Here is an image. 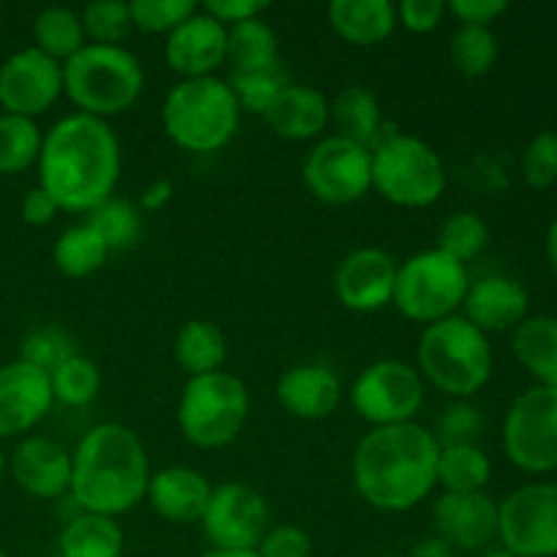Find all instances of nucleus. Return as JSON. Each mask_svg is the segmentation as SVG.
<instances>
[{
    "instance_id": "f257e3e1",
    "label": "nucleus",
    "mask_w": 557,
    "mask_h": 557,
    "mask_svg": "<svg viewBox=\"0 0 557 557\" xmlns=\"http://www.w3.org/2000/svg\"><path fill=\"white\" fill-rule=\"evenodd\" d=\"M123 172L120 139L109 120L65 114L44 134L38 152V185L60 212H92L112 199Z\"/></svg>"
},
{
    "instance_id": "f03ea898",
    "label": "nucleus",
    "mask_w": 557,
    "mask_h": 557,
    "mask_svg": "<svg viewBox=\"0 0 557 557\" xmlns=\"http://www.w3.org/2000/svg\"><path fill=\"white\" fill-rule=\"evenodd\" d=\"M438 451L435 433L419 422L373 428L354 449L359 498L389 515L417 509L438 487Z\"/></svg>"
},
{
    "instance_id": "7ed1b4c3",
    "label": "nucleus",
    "mask_w": 557,
    "mask_h": 557,
    "mask_svg": "<svg viewBox=\"0 0 557 557\" xmlns=\"http://www.w3.org/2000/svg\"><path fill=\"white\" fill-rule=\"evenodd\" d=\"M150 476L139 435L120 422H103L87 430L71 451L69 495L79 511L117 520L147 498Z\"/></svg>"
},
{
    "instance_id": "20e7f679",
    "label": "nucleus",
    "mask_w": 557,
    "mask_h": 557,
    "mask_svg": "<svg viewBox=\"0 0 557 557\" xmlns=\"http://www.w3.org/2000/svg\"><path fill=\"white\" fill-rule=\"evenodd\" d=\"M417 364L430 386L455 400H471L493 379L495 354L490 337L457 313L424 326Z\"/></svg>"
},
{
    "instance_id": "39448f33",
    "label": "nucleus",
    "mask_w": 557,
    "mask_h": 557,
    "mask_svg": "<svg viewBox=\"0 0 557 557\" xmlns=\"http://www.w3.org/2000/svg\"><path fill=\"white\" fill-rule=\"evenodd\" d=\"M239 109L228 82L218 76L180 79L161 107V123L169 139L185 152H218L237 136Z\"/></svg>"
},
{
    "instance_id": "423d86ee",
    "label": "nucleus",
    "mask_w": 557,
    "mask_h": 557,
    "mask_svg": "<svg viewBox=\"0 0 557 557\" xmlns=\"http://www.w3.org/2000/svg\"><path fill=\"white\" fill-rule=\"evenodd\" d=\"M145 90V69L125 47L85 44L63 63V92L82 114L109 120L134 107Z\"/></svg>"
},
{
    "instance_id": "0eeeda50",
    "label": "nucleus",
    "mask_w": 557,
    "mask_h": 557,
    "mask_svg": "<svg viewBox=\"0 0 557 557\" xmlns=\"http://www.w3.org/2000/svg\"><path fill=\"white\" fill-rule=\"evenodd\" d=\"M250 395L243 379L226 370L196 375L183 386L177 424L190 446L205 451L226 449L248 422Z\"/></svg>"
},
{
    "instance_id": "6e6552de",
    "label": "nucleus",
    "mask_w": 557,
    "mask_h": 557,
    "mask_svg": "<svg viewBox=\"0 0 557 557\" xmlns=\"http://www.w3.org/2000/svg\"><path fill=\"white\" fill-rule=\"evenodd\" d=\"M373 190L395 207L424 210L446 190V166L438 152L417 136L395 134L370 147Z\"/></svg>"
},
{
    "instance_id": "1a4fd4ad",
    "label": "nucleus",
    "mask_w": 557,
    "mask_h": 557,
    "mask_svg": "<svg viewBox=\"0 0 557 557\" xmlns=\"http://www.w3.org/2000/svg\"><path fill=\"white\" fill-rule=\"evenodd\" d=\"M468 286L471 275L462 261L451 259L438 248H428L397 264L392 305L408 321L430 326L460 313Z\"/></svg>"
},
{
    "instance_id": "9d476101",
    "label": "nucleus",
    "mask_w": 557,
    "mask_h": 557,
    "mask_svg": "<svg viewBox=\"0 0 557 557\" xmlns=\"http://www.w3.org/2000/svg\"><path fill=\"white\" fill-rule=\"evenodd\" d=\"M348 403L370 430L417 422L424 406V379L403 359H379L354 379Z\"/></svg>"
},
{
    "instance_id": "9b49d317",
    "label": "nucleus",
    "mask_w": 557,
    "mask_h": 557,
    "mask_svg": "<svg viewBox=\"0 0 557 557\" xmlns=\"http://www.w3.org/2000/svg\"><path fill=\"white\" fill-rule=\"evenodd\" d=\"M504 451L515 468L531 476L557 471V389L522 392L504 417Z\"/></svg>"
},
{
    "instance_id": "f8f14e48",
    "label": "nucleus",
    "mask_w": 557,
    "mask_h": 557,
    "mask_svg": "<svg viewBox=\"0 0 557 557\" xmlns=\"http://www.w3.org/2000/svg\"><path fill=\"white\" fill-rule=\"evenodd\" d=\"M498 542L517 557H557V484L531 482L498 504Z\"/></svg>"
},
{
    "instance_id": "ddd939ff",
    "label": "nucleus",
    "mask_w": 557,
    "mask_h": 557,
    "mask_svg": "<svg viewBox=\"0 0 557 557\" xmlns=\"http://www.w3.org/2000/svg\"><path fill=\"white\" fill-rule=\"evenodd\" d=\"M302 177L310 194L324 205H354L373 190L370 147L337 134L324 136L305 158Z\"/></svg>"
},
{
    "instance_id": "4468645a",
    "label": "nucleus",
    "mask_w": 557,
    "mask_h": 557,
    "mask_svg": "<svg viewBox=\"0 0 557 557\" xmlns=\"http://www.w3.org/2000/svg\"><path fill=\"white\" fill-rule=\"evenodd\" d=\"M199 525L212 549H256L270 531V504L245 482L218 484Z\"/></svg>"
},
{
    "instance_id": "2eb2a0df",
    "label": "nucleus",
    "mask_w": 557,
    "mask_h": 557,
    "mask_svg": "<svg viewBox=\"0 0 557 557\" xmlns=\"http://www.w3.org/2000/svg\"><path fill=\"white\" fill-rule=\"evenodd\" d=\"M63 96V63L25 47L0 65V107L5 114L36 120Z\"/></svg>"
},
{
    "instance_id": "dca6fc26",
    "label": "nucleus",
    "mask_w": 557,
    "mask_h": 557,
    "mask_svg": "<svg viewBox=\"0 0 557 557\" xmlns=\"http://www.w3.org/2000/svg\"><path fill=\"white\" fill-rule=\"evenodd\" d=\"M397 264L386 250L357 248L341 261L335 272V297L354 313H375L392 305Z\"/></svg>"
},
{
    "instance_id": "f3484780",
    "label": "nucleus",
    "mask_w": 557,
    "mask_h": 557,
    "mask_svg": "<svg viewBox=\"0 0 557 557\" xmlns=\"http://www.w3.org/2000/svg\"><path fill=\"white\" fill-rule=\"evenodd\" d=\"M435 536L457 553H484L498 539V504L487 493H444L433 506Z\"/></svg>"
},
{
    "instance_id": "a211bd4d",
    "label": "nucleus",
    "mask_w": 557,
    "mask_h": 557,
    "mask_svg": "<svg viewBox=\"0 0 557 557\" xmlns=\"http://www.w3.org/2000/svg\"><path fill=\"white\" fill-rule=\"evenodd\" d=\"M49 375L14 359L0 368V441L25 435L52 411Z\"/></svg>"
},
{
    "instance_id": "6ab92c4d",
    "label": "nucleus",
    "mask_w": 557,
    "mask_h": 557,
    "mask_svg": "<svg viewBox=\"0 0 557 557\" xmlns=\"http://www.w3.org/2000/svg\"><path fill=\"white\" fill-rule=\"evenodd\" d=\"M163 58L183 79L215 76V71L226 63V27L199 9L169 33Z\"/></svg>"
},
{
    "instance_id": "aec40b11",
    "label": "nucleus",
    "mask_w": 557,
    "mask_h": 557,
    "mask_svg": "<svg viewBox=\"0 0 557 557\" xmlns=\"http://www.w3.org/2000/svg\"><path fill=\"white\" fill-rule=\"evenodd\" d=\"M9 471L30 498L60 500L71 490V451L52 438L27 435L16 444Z\"/></svg>"
},
{
    "instance_id": "412c9836",
    "label": "nucleus",
    "mask_w": 557,
    "mask_h": 557,
    "mask_svg": "<svg viewBox=\"0 0 557 557\" xmlns=\"http://www.w3.org/2000/svg\"><path fill=\"white\" fill-rule=\"evenodd\" d=\"M531 297L525 286L509 275H484L468 286L460 315L484 335L515 332L528 319Z\"/></svg>"
},
{
    "instance_id": "4be33fe9",
    "label": "nucleus",
    "mask_w": 557,
    "mask_h": 557,
    "mask_svg": "<svg viewBox=\"0 0 557 557\" xmlns=\"http://www.w3.org/2000/svg\"><path fill=\"white\" fill-rule=\"evenodd\" d=\"M275 397L286 413L302 422L330 419L343 403V384L326 364H297L277 379Z\"/></svg>"
},
{
    "instance_id": "5701e85b",
    "label": "nucleus",
    "mask_w": 557,
    "mask_h": 557,
    "mask_svg": "<svg viewBox=\"0 0 557 557\" xmlns=\"http://www.w3.org/2000/svg\"><path fill=\"white\" fill-rule=\"evenodd\" d=\"M210 495L212 484L205 473L188 466H169L152 473L145 500H150L152 511L161 520L190 525V522H201Z\"/></svg>"
},
{
    "instance_id": "b1692460",
    "label": "nucleus",
    "mask_w": 557,
    "mask_h": 557,
    "mask_svg": "<svg viewBox=\"0 0 557 557\" xmlns=\"http://www.w3.org/2000/svg\"><path fill=\"white\" fill-rule=\"evenodd\" d=\"M264 123L272 134L288 141L319 139L321 131L330 125V98L310 85H292L288 82L264 112Z\"/></svg>"
},
{
    "instance_id": "393cba45",
    "label": "nucleus",
    "mask_w": 557,
    "mask_h": 557,
    "mask_svg": "<svg viewBox=\"0 0 557 557\" xmlns=\"http://www.w3.org/2000/svg\"><path fill=\"white\" fill-rule=\"evenodd\" d=\"M326 20L351 47H375L395 33L397 9L389 0H332Z\"/></svg>"
},
{
    "instance_id": "a878e982",
    "label": "nucleus",
    "mask_w": 557,
    "mask_h": 557,
    "mask_svg": "<svg viewBox=\"0 0 557 557\" xmlns=\"http://www.w3.org/2000/svg\"><path fill=\"white\" fill-rule=\"evenodd\" d=\"M511 351L536 386L557 389V315H528L511 332Z\"/></svg>"
},
{
    "instance_id": "bb28decb",
    "label": "nucleus",
    "mask_w": 557,
    "mask_h": 557,
    "mask_svg": "<svg viewBox=\"0 0 557 557\" xmlns=\"http://www.w3.org/2000/svg\"><path fill=\"white\" fill-rule=\"evenodd\" d=\"M58 549L60 557H123L125 531L114 517L79 511L60 531Z\"/></svg>"
},
{
    "instance_id": "cd10ccee",
    "label": "nucleus",
    "mask_w": 557,
    "mask_h": 557,
    "mask_svg": "<svg viewBox=\"0 0 557 557\" xmlns=\"http://www.w3.org/2000/svg\"><path fill=\"white\" fill-rule=\"evenodd\" d=\"M226 354V335L221 332V326L207 319L185 321L174 337V362L180 364L183 373H188V379L223 370Z\"/></svg>"
},
{
    "instance_id": "c85d7f7f",
    "label": "nucleus",
    "mask_w": 557,
    "mask_h": 557,
    "mask_svg": "<svg viewBox=\"0 0 557 557\" xmlns=\"http://www.w3.org/2000/svg\"><path fill=\"white\" fill-rule=\"evenodd\" d=\"M330 123H335L337 136L343 139L373 147L381 134V125H384V114H381L379 98L368 87L351 85L343 87L330 101Z\"/></svg>"
},
{
    "instance_id": "c756f323",
    "label": "nucleus",
    "mask_w": 557,
    "mask_h": 557,
    "mask_svg": "<svg viewBox=\"0 0 557 557\" xmlns=\"http://www.w3.org/2000/svg\"><path fill=\"white\" fill-rule=\"evenodd\" d=\"M493 462L476 444H446L438 451V487L444 493H484Z\"/></svg>"
},
{
    "instance_id": "7c9ffc66",
    "label": "nucleus",
    "mask_w": 557,
    "mask_h": 557,
    "mask_svg": "<svg viewBox=\"0 0 557 557\" xmlns=\"http://www.w3.org/2000/svg\"><path fill=\"white\" fill-rule=\"evenodd\" d=\"M109 253L107 243L90 223H74L65 228L52 245V261L58 272L65 277H90L107 264Z\"/></svg>"
},
{
    "instance_id": "2f4dec72",
    "label": "nucleus",
    "mask_w": 557,
    "mask_h": 557,
    "mask_svg": "<svg viewBox=\"0 0 557 557\" xmlns=\"http://www.w3.org/2000/svg\"><path fill=\"white\" fill-rule=\"evenodd\" d=\"M33 41H36L33 47L41 49L44 54L65 63L87 44L82 16L69 5H47L33 20Z\"/></svg>"
},
{
    "instance_id": "473e14b6",
    "label": "nucleus",
    "mask_w": 557,
    "mask_h": 557,
    "mask_svg": "<svg viewBox=\"0 0 557 557\" xmlns=\"http://www.w3.org/2000/svg\"><path fill=\"white\" fill-rule=\"evenodd\" d=\"M226 60L234 71L277 69V36L261 16L226 27Z\"/></svg>"
},
{
    "instance_id": "72a5a7b5",
    "label": "nucleus",
    "mask_w": 557,
    "mask_h": 557,
    "mask_svg": "<svg viewBox=\"0 0 557 557\" xmlns=\"http://www.w3.org/2000/svg\"><path fill=\"white\" fill-rule=\"evenodd\" d=\"M44 134L38 131L36 120L16 117V114H0V174H20L38 163Z\"/></svg>"
},
{
    "instance_id": "f704fd0d",
    "label": "nucleus",
    "mask_w": 557,
    "mask_h": 557,
    "mask_svg": "<svg viewBox=\"0 0 557 557\" xmlns=\"http://www.w3.org/2000/svg\"><path fill=\"white\" fill-rule=\"evenodd\" d=\"M451 63L468 79H479L487 76L495 69L500 54L498 36L493 27H479V25H460L451 36Z\"/></svg>"
},
{
    "instance_id": "c9c22d12",
    "label": "nucleus",
    "mask_w": 557,
    "mask_h": 557,
    "mask_svg": "<svg viewBox=\"0 0 557 557\" xmlns=\"http://www.w3.org/2000/svg\"><path fill=\"white\" fill-rule=\"evenodd\" d=\"M49 384H52L54 403L69 408H85L98 397L103 379L92 359L74 354L58 370L49 373Z\"/></svg>"
},
{
    "instance_id": "e433bc0d",
    "label": "nucleus",
    "mask_w": 557,
    "mask_h": 557,
    "mask_svg": "<svg viewBox=\"0 0 557 557\" xmlns=\"http://www.w3.org/2000/svg\"><path fill=\"white\" fill-rule=\"evenodd\" d=\"M87 223L101 234V239L107 243V248L112 250H125L141 237V210L139 205L128 199H120L112 196L103 205H98L96 210L87 212Z\"/></svg>"
},
{
    "instance_id": "4c0bfd02",
    "label": "nucleus",
    "mask_w": 557,
    "mask_h": 557,
    "mask_svg": "<svg viewBox=\"0 0 557 557\" xmlns=\"http://www.w3.org/2000/svg\"><path fill=\"white\" fill-rule=\"evenodd\" d=\"M487 243L490 226L484 223V218L473 210H460L444 221L435 248L444 250L451 259L462 261V264L468 267V261H473L484 248H487Z\"/></svg>"
},
{
    "instance_id": "58836bf2",
    "label": "nucleus",
    "mask_w": 557,
    "mask_h": 557,
    "mask_svg": "<svg viewBox=\"0 0 557 557\" xmlns=\"http://www.w3.org/2000/svg\"><path fill=\"white\" fill-rule=\"evenodd\" d=\"M79 16L87 44L123 47V41L134 30L131 5L125 0H92L82 9Z\"/></svg>"
},
{
    "instance_id": "ea45409f",
    "label": "nucleus",
    "mask_w": 557,
    "mask_h": 557,
    "mask_svg": "<svg viewBox=\"0 0 557 557\" xmlns=\"http://www.w3.org/2000/svg\"><path fill=\"white\" fill-rule=\"evenodd\" d=\"M286 85L288 79L277 69L234 71L232 79H228V87H232L239 109L259 114V117H264V112L275 103V98L281 96Z\"/></svg>"
},
{
    "instance_id": "a19ab883",
    "label": "nucleus",
    "mask_w": 557,
    "mask_h": 557,
    "mask_svg": "<svg viewBox=\"0 0 557 557\" xmlns=\"http://www.w3.org/2000/svg\"><path fill=\"white\" fill-rule=\"evenodd\" d=\"M76 354L74 341L69 337V332L60 330V326H41V330H33L30 335L22 343V362L33 364L41 373H52L58 370L65 359H71Z\"/></svg>"
},
{
    "instance_id": "79ce46f5",
    "label": "nucleus",
    "mask_w": 557,
    "mask_h": 557,
    "mask_svg": "<svg viewBox=\"0 0 557 557\" xmlns=\"http://www.w3.org/2000/svg\"><path fill=\"white\" fill-rule=\"evenodd\" d=\"M131 5V20L134 30L141 33H169L183 25L190 14L199 11L194 0H134Z\"/></svg>"
},
{
    "instance_id": "37998d69",
    "label": "nucleus",
    "mask_w": 557,
    "mask_h": 557,
    "mask_svg": "<svg viewBox=\"0 0 557 557\" xmlns=\"http://www.w3.org/2000/svg\"><path fill=\"white\" fill-rule=\"evenodd\" d=\"M522 177L531 188L544 190L557 183V134L542 131L525 145L520 158Z\"/></svg>"
},
{
    "instance_id": "c03bdc74",
    "label": "nucleus",
    "mask_w": 557,
    "mask_h": 557,
    "mask_svg": "<svg viewBox=\"0 0 557 557\" xmlns=\"http://www.w3.org/2000/svg\"><path fill=\"white\" fill-rule=\"evenodd\" d=\"M482 430V413L476 406L468 400H455L451 406L444 408L438 422V444H473V438Z\"/></svg>"
},
{
    "instance_id": "a18cd8bd",
    "label": "nucleus",
    "mask_w": 557,
    "mask_h": 557,
    "mask_svg": "<svg viewBox=\"0 0 557 557\" xmlns=\"http://www.w3.org/2000/svg\"><path fill=\"white\" fill-rule=\"evenodd\" d=\"M256 553L261 557H310L313 542L297 525H270Z\"/></svg>"
},
{
    "instance_id": "49530a36",
    "label": "nucleus",
    "mask_w": 557,
    "mask_h": 557,
    "mask_svg": "<svg viewBox=\"0 0 557 557\" xmlns=\"http://www.w3.org/2000/svg\"><path fill=\"white\" fill-rule=\"evenodd\" d=\"M397 9V25H403L411 33H433L449 14L444 0H403Z\"/></svg>"
},
{
    "instance_id": "de8ad7c7",
    "label": "nucleus",
    "mask_w": 557,
    "mask_h": 557,
    "mask_svg": "<svg viewBox=\"0 0 557 557\" xmlns=\"http://www.w3.org/2000/svg\"><path fill=\"white\" fill-rule=\"evenodd\" d=\"M446 9L460 25L490 27L509 11V3L506 0H451L446 3Z\"/></svg>"
},
{
    "instance_id": "09e8293b",
    "label": "nucleus",
    "mask_w": 557,
    "mask_h": 557,
    "mask_svg": "<svg viewBox=\"0 0 557 557\" xmlns=\"http://www.w3.org/2000/svg\"><path fill=\"white\" fill-rule=\"evenodd\" d=\"M267 9H270V3H264V0H207V3L201 5V11L210 14L212 20L221 22L223 27L256 20V16L264 14Z\"/></svg>"
},
{
    "instance_id": "8fccbe9b",
    "label": "nucleus",
    "mask_w": 557,
    "mask_h": 557,
    "mask_svg": "<svg viewBox=\"0 0 557 557\" xmlns=\"http://www.w3.org/2000/svg\"><path fill=\"white\" fill-rule=\"evenodd\" d=\"M20 212H22V221H25L27 226H49V223L58 218L60 207L54 205V199L41 188V185H36V188H30L25 194V199H22L20 205Z\"/></svg>"
},
{
    "instance_id": "3c124183",
    "label": "nucleus",
    "mask_w": 557,
    "mask_h": 557,
    "mask_svg": "<svg viewBox=\"0 0 557 557\" xmlns=\"http://www.w3.org/2000/svg\"><path fill=\"white\" fill-rule=\"evenodd\" d=\"M172 194H174L172 180H156V183H150L145 190H141L139 210L161 212L163 207H166L169 201H172Z\"/></svg>"
},
{
    "instance_id": "603ef678",
    "label": "nucleus",
    "mask_w": 557,
    "mask_h": 557,
    "mask_svg": "<svg viewBox=\"0 0 557 557\" xmlns=\"http://www.w3.org/2000/svg\"><path fill=\"white\" fill-rule=\"evenodd\" d=\"M408 557H457V549L449 547L441 536H428L413 544Z\"/></svg>"
},
{
    "instance_id": "864d4df0",
    "label": "nucleus",
    "mask_w": 557,
    "mask_h": 557,
    "mask_svg": "<svg viewBox=\"0 0 557 557\" xmlns=\"http://www.w3.org/2000/svg\"><path fill=\"white\" fill-rule=\"evenodd\" d=\"M544 253H547V264L553 270V275L557 277V218L549 223L547 228V239H544Z\"/></svg>"
},
{
    "instance_id": "5fc2aeb1",
    "label": "nucleus",
    "mask_w": 557,
    "mask_h": 557,
    "mask_svg": "<svg viewBox=\"0 0 557 557\" xmlns=\"http://www.w3.org/2000/svg\"><path fill=\"white\" fill-rule=\"evenodd\" d=\"M199 557H261L256 549H207Z\"/></svg>"
},
{
    "instance_id": "6e6d98bb",
    "label": "nucleus",
    "mask_w": 557,
    "mask_h": 557,
    "mask_svg": "<svg viewBox=\"0 0 557 557\" xmlns=\"http://www.w3.org/2000/svg\"><path fill=\"white\" fill-rule=\"evenodd\" d=\"M479 557H517V555H511L509 549H504V547H487Z\"/></svg>"
},
{
    "instance_id": "4d7b16f0",
    "label": "nucleus",
    "mask_w": 557,
    "mask_h": 557,
    "mask_svg": "<svg viewBox=\"0 0 557 557\" xmlns=\"http://www.w3.org/2000/svg\"><path fill=\"white\" fill-rule=\"evenodd\" d=\"M3 473H5V457L3 451H0V484H3Z\"/></svg>"
},
{
    "instance_id": "13d9d810",
    "label": "nucleus",
    "mask_w": 557,
    "mask_h": 557,
    "mask_svg": "<svg viewBox=\"0 0 557 557\" xmlns=\"http://www.w3.org/2000/svg\"><path fill=\"white\" fill-rule=\"evenodd\" d=\"M370 557H400V555H370Z\"/></svg>"
},
{
    "instance_id": "bf43d9fd",
    "label": "nucleus",
    "mask_w": 557,
    "mask_h": 557,
    "mask_svg": "<svg viewBox=\"0 0 557 557\" xmlns=\"http://www.w3.org/2000/svg\"><path fill=\"white\" fill-rule=\"evenodd\" d=\"M0 557H9V555H5V553H0Z\"/></svg>"
}]
</instances>
